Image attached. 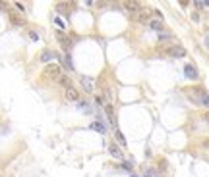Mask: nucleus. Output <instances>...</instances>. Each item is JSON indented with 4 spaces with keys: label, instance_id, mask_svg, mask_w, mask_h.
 Here are the masks:
<instances>
[{
    "label": "nucleus",
    "instance_id": "nucleus-1",
    "mask_svg": "<svg viewBox=\"0 0 209 177\" xmlns=\"http://www.w3.org/2000/svg\"><path fill=\"white\" fill-rule=\"evenodd\" d=\"M56 41H58V44L62 46V50H64L66 54H70V50H72V46H74L72 39L68 37L64 31H58V29H56Z\"/></svg>",
    "mask_w": 209,
    "mask_h": 177
},
{
    "label": "nucleus",
    "instance_id": "nucleus-2",
    "mask_svg": "<svg viewBox=\"0 0 209 177\" xmlns=\"http://www.w3.org/2000/svg\"><path fill=\"white\" fill-rule=\"evenodd\" d=\"M43 75L51 77V79H58V77L62 75V66H58V64H48L45 70H43Z\"/></svg>",
    "mask_w": 209,
    "mask_h": 177
},
{
    "label": "nucleus",
    "instance_id": "nucleus-3",
    "mask_svg": "<svg viewBox=\"0 0 209 177\" xmlns=\"http://www.w3.org/2000/svg\"><path fill=\"white\" fill-rule=\"evenodd\" d=\"M203 93H205V88H186V95H188V98L194 102V104H197V106H201Z\"/></svg>",
    "mask_w": 209,
    "mask_h": 177
},
{
    "label": "nucleus",
    "instance_id": "nucleus-4",
    "mask_svg": "<svg viewBox=\"0 0 209 177\" xmlns=\"http://www.w3.org/2000/svg\"><path fill=\"white\" fill-rule=\"evenodd\" d=\"M167 54H169L170 58H186V48L184 46H180V44H172V46H169L167 48Z\"/></svg>",
    "mask_w": 209,
    "mask_h": 177
},
{
    "label": "nucleus",
    "instance_id": "nucleus-5",
    "mask_svg": "<svg viewBox=\"0 0 209 177\" xmlns=\"http://www.w3.org/2000/svg\"><path fill=\"white\" fill-rule=\"evenodd\" d=\"M184 75L190 81H197L199 79V73H197V68L194 64H184Z\"/></svg>",
    "mask_w": 209,
    "mask_h": 177
},
{
    "label": "nucleus",
    "instance_id": "nucleus-6",
    "mask_svg": "<svg viewBox=\"0 0 209 177\" xmlns=\"http://www.w3.org/2000/svg\"><path fill=\"white\" fill-rule=\"evenodd\" d=\"M103 108H104V114H107V120H109V125L116 129V114H114V108H112V104H111V102H107Z\"/></svg>",
    "mask_w": 209,
    "mask_h": 177
},
{
    "label": "nucleus",
    "instance_id": "nucleus-7",
    "mask_svg": "<svg viewBox=\"0 0 209 177\" xmlns=\"http://www.w3.org/2000/svg\"><path fill=\"white\" fill-rule=\"evenodd\" d=\"M79 83H81V87H83V91L87 93V95H91L93 93V79L87 75H79Z\"/></svg>",
    "mask_w": 209,
    "mask_h": 177
},
{
    "label": "nucleus",
    "instance_id": "nucleus-8",
    "mask_svg": "<svg viewBox=\"0 0 209 177\" xmlns=\"http://www.w3.org/2000/svg\"><path fill=\"white\" fill-rule=\"evenodd\" d=\"M64 96L68 102H79V91H76V88H66L64 91Z\"/></svg>",
    "mask_w": 209,
    "mask_h": 177
},
{
    "label": "nucleus",
    "instance_id": "nucleus-9",
    "mask_svg": "<svg viewBox=\"0 0 209 177\" xmlns=\"http://www.w3.org/2000/svg\"><path fill=\"white\" fill-rule=\"evenodd\" d=\"M147 27H149V29H153L155 33H163V31H165L163 21H159V19H151L149 23H147Z\"/></svg>",
    "mask_w": 209,
    "mask_h": 177
},
{
    "label": "nucleus",
    "instance_id": "nucleus-10",
    "mask_svg": "<svg viewBox=\"0 0 209 177\" xmlns=\"http://www.w3.org/2000/svg\"><path fill=\"white\" fill-rule=\"evenodd\" d=\"M109 152H111V156H112V158H116V160H122V158H124L122 150H120V148H118V146L114 145V143H111V145H109Z\"/></svg>",
    "mask_w": 209,
    "mask_h": 177
},
{
    "label": "nucleus",
    "instance_id": "nucleus-11",
    "mask_svg": "<svg viewBox=\"0 0 209 177\" xmlns=\"http://www.w3.org/2000/svg\"><path fill=\"white\" fill-rule=\"evenodd\" d=\"M136 19L139 21V23H149L151 21V12H147V10H139L136 16Z\"/></svg>",
    "mask_w": 209,
    "mask_h": 177
},
{
    "label": "nucleus",
    "instance_id": "nucleus-12",
    "mask_svg": "<svg viewBox=\"0 0 209 177\" xmlns=\"http://www.w3.org/2000/svg\"><path fill=\"white\" fill-rule=\"evenodd\" d=\"M56 83H58L60 87H64V88H72V87H74V85H72V79H70V75H64V73H62V75L56 79Z\"/></svg>",
    "mask_w": 209,
    "mask_h": 177
},
{
    "label": "nucleus",
    "instance_id": "nucleus-13",
    "mask_svg": "<svg viewBox=\"0 0 209 177\" xmlns=\"http://www.w3.org/2000/svg\"><path fill=\"white\" fill-rule=\"evenodd\" d=\"M89 129H95V131H99L101 135H104V133H107V125H104V121H103V120L93 121L91 125H89Z\"/></svg>",
    "mask_w": 209,
    "mask_h": 177
},
{
    "label": "nucleus",
    "instance_id": "nucleus-14",
    "mask_svg": "<svg viewBox=\"0 0 209 177\" xmlns=\"http://www.w3.org/2000/svg\"><path fill=\"white\" fill-rule=\"evenodd\" d=\"M8 19H10V21H12V25H16V27H23V25H25V19L18 18L14 12H8Z\"/></svg>",
    "mask_w": 209,
    "mask_h": 177
},
{
    "label": "nucleus",
    "instance_id": "nucleus-15",
    "mask_svg": "<svg viewBox=\"0 0 209 177\" xmlns=\"http://www.w3.org/2000/svg\"><path fill=\"white\" fill-rule=\"evenodd\" d=\"M78 104H79L78 108L81 110V112H83V114H91V112H93V108H91V104H89V102H85V100H79Z\"/></svg>",
    "mask_w": 209,
    "mask_h": 177
},
{
    "label": "nucleus",
    "instance_id": "nucleus-16",
    "mask_svg": "<svg viewBox=\"0 0 209 177\" xmlns=\"http://www.w3.org/2000/svg\"><path fill=\"white\" fill-rule=\"evenodd\" d=\"M124 8H128V10H130V12H139V10H141V4H139V2H124Z\"/></svg>",
    "mask_w": 209,
    "mask_h": 177
},
{
    "label": "nucleus",
    "instance_id": "nucleus-17",
    "mask_svg": "<svg viewBox=\"0 0 209 177\" xmlns=\"http://www.w3.org/2000/svg\"><path fill=\"white\" fill-rule=\"evenodd\" d=\"M60 66H64L66 70H70V71L74 70V64H72V58H70V54H66V56L62 58V64H60Z\"/></svg>",
    "mask_w": 209,
    "mask_h": 177
},
{
    "label": "nucleus",
    "instance_id": "nucleus-18",
    "mask_svg": "<svg viewBox=\"0 0 209 177\" xmlns=\"http://www.w3.org/2000/svg\"><path fill=\"white\" fill-rule=\"evenodd\" d=\"M114 137H116V143H120L122 146H126V139H124V135H122V131H114Z\"/></svg>",
    "mask_w": 209,
    "mask_h": 177
},
{
    "label": "nucleus",
    "instance_id": "nucleus-19",
    "mask_svg": "<svg viewBox=\"0 0 209 177\" xmlns=\"http://www.w3.org/2000/svg\"><path fill=\"white\" fill-rule=\"evenodd\" d=\"M159 35V41H169V39H172V33L170 31H163V33H157Z\"/></svg>",
    "mask_w": 209,
    "mask_h": 177
},
{
    "label": "nucleus",
    "instance_id": "nucleus-20",
    "mask_svg": "<svg viewBox=\"0 0 209 177\" xmlns=\"http://www.w3.org/2000/svg\"><path fill=\"white\" fill-rule=\"evenodd\" d=\"M143 177H159V173H157L153 168H147V170L143 171Z\"/></svg>",
    "mask_w": 209,
    "mask_h": 177
},
{
    "label": "nucleus",
    "instance_id": "nucleus-21",
    "mask_svg": "<svg viewBox=\"0 0 209 177\" xmlns=\"http://www.w3.org/2000/svg\"><path fill=\"white\" fill-rule=\"evenodd\" d=\"M54 23L60 27V31H62V29H66V23L62 21V18H58V16H54Z\"/></svg>",
    "mask_w": 209,
    "mask_h": 177
},
{
    "label": "nucleus",
    "instance_id": "nucleus-22",
    "mask_svg": "<svg viewBox=\"0 0 209 177\" xmlns=\"http://www.w3.org/2000/svg\"><path fill=\"white\" fill-rule=\"evenodd\" d=\"M201 106L209 108V93H207V91L203 93V98H201Z\"/></svg>",
    "mask_w": 209,
    "mask_h": 177
},
{
    "label": "nucleus",
    "instance_id": "nucleus-23",
    "mask_svg": "<svg viewBox=\"0 0 209 177\" xmlns=\"http://www.w3.org/2000/svg\"><path fill=\"white\" fill-rule=\"evenodd\" d=\"M14 6L18 8V10H20L21 14H25V6H23V4H20V2H14Z\"/></svg>",
    "mask_w": 209,
    "mask_h": 177
},
{
    "label": "nucleus",
    "instance_id": "nucleus-24",
    "mask_svg": "<svg viewBox=\"0 0 209 177\" xmlns=\"http://www.w3.org/2000/svg\"><path fill=\"white\" fill-rule=\"evenodd\" d=\"M122 168H124L126 171H130V173H132V166L128 164V162H122Z\"/></svg>",
    "mask_w": 209,
    "mask_h": 177
},
{
    "label": "nucleus",
    "instance_id": "nucleus-25",
    "mask_svg": "<svg viewBox=\"0 0 209 177\" xmlns=\"http://www.w3.org/2000/svg\"><path fill=\"white\" fill-rule=\"evenodd\" d=\"M153 14H155V18L159 19V21H163V14L159 12V10H155V12H153Z\"/></svg>",
    "mask_w": 209,
    "mask_h": 177
},
{
    "label": "nucleus",
    "instance_id": "nucleus-26",
    "mask_svg": "<svg viewBox=\"0 0 209 177\" xmlns=\"http://www.w3.org/2000/svg\"><path fill=\"white\" fill-rule=\"evenodd\" d=\"M95 102H97L99 108H103V98H101V96H95Z\"/></svg>",
    "mask_w": 209,
    "mask_h": 177
},
{
    "label": "nucleus",
    "instance_id": "nucleus-27",
    "mask_svg": "<svg viewBox=\"0 0 209 177\" xmlns=\"http://www.w3.org/2000/svg\"><path fill=\"white\" fill-rule=\"evenodd\" d=\"M29 37H31V41H37L39 35H37V33H33V31H29Z\"/></svg>",
    "mask_w": 209,
    "mask_h": 177
},
{
    "label": "nucleus",
    "instance_id": "nucleus-28",
    "mask_svg": "<svg viewBox=\"0 0 209 177\" xmlns=\"http://www.w3.org/2000/svg\"><path fill=\"white\" fill-rule=\"evenodd\" d=\"M0 10H8V4H6V2H0Z\"/></svg>",
    "mask_w": 209,
    "mask_h": 177
},
{
    "label": "nucleus",
    "instance_id": "nucleus-29",
    "mask_svg": "<svg viewBox=\"0 0 209 177\" xmlns=\"http://www.w3.org/2000/svg\"><path fill=\"white\" fill-rule=\"evenodd\" d=\"M192 19H194V21H199V14L196 12V14H194V16H192Z\"/></svg>",
    "mask_w": 209,
    "mask_h": 177
},
{
    "label": "nucleus",
    "instance_id": "nucleus-30",
    "mask_svg": "<svg viewBox=\"0 0 209 177\" xmlns=\"http://www.w3.org/2000/svg\"><path fill=\"white\" fill-rule=\"evenodd\" d=\"M205 46H207V48H209V33H207V35H205Z\"/></svg>",
    "mask_w": 209,
    "mask_h": 177
},
{
    "label": "nucleus",
    "instance_id": "nucleus-31",
    "mask_svg": "<svg viewBox=\"0 0 209 177\" xmlns=\"http://www.w3.org/2000/svg\"><path fill=\"white\" fill-rule=\"evenodd\" d=\"M203 118H205V121H207V123H209V112H207V114H205V116H203Z\"/></svg>",
    "mask_w": 209,
    "mask_h": 177
},
{
    "label": "nucleus",
    "instance_id": "nucleus-32",
    "mask_svg": "<svg viewBox=\"0 0 209 177\" xmlns=\"http://www.w3.org/2000/svg\"><path fill=\"white\" fill-rule=\"evenodd\" d=\"M130 177H137V175H136V173H132V175H130Z\"/></svg>",
    "mask_w": 209,
    "mask_h": 177
}]
</instances>
